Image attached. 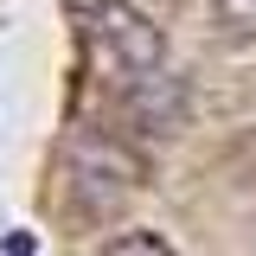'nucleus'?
I'll use <instances>...</instances> for the list:
<instances>
[{
    "label": "nucleus",
    "instance_id": "1",
    "mask_svg": "<svg viewBox=\"0 0 256 256\" xmlns=\"http://www.w3.org/2000/svg\"><path fill=\"white\" fill-rule=\"evenodd\" d=\"M134 192H148V160L122 134L77 128L64 141V198L77 218H116Z\"/></svg>",
    "mask_w": 256,
    "mask_h": 256
},
{
    "label": "nucleus",
    "instance_id": "2",
    "mask_svg": "<svg viewBox=\"0 0 256 256\" xmlns=\"http://www.w3.org/2000/svg\"><path fill=\"white\" fill-rule=\"evenodd\" d=\"M96 52L116 64V70H128V77H148V70L166 64V32L134 0H116L109 13H96Z\"/></svg>",
    "mask_w": 256,
    "mask_h": 256
},
{
    "label": "nucleus",
    "instance_id": "3",
    "mask_svg": "<svg viewBox=\"0 0 256 256\" xmlns=\"http://www.w3.org/2000/svg\"><path fill=\"white\" fill-rule=\"evenodd\" d=\"M122 116H128V128H141V134H180V128L192 122V96H186L180 77L148 70V77H128Z\"/></svg>",
    "mask_w": 256,
    "mask_h": 256
},
{
    "label": "nucleus",
    "instance_id": "4",
    "mask_svg": "<svg viewBox=\"0 0 256 256\" xmlns=\"http://www.w3.org/2000/svg\"><path fill=\"white\" fill-rule=\"evenodd\" d=\"M212 26L230 45H256V0H212Z\"/></svg>",
    "mask_w": 256,
    "mask_h": 256
},
{
    "label": "nucleus",
    "instance_id": "5",
    "mask_svg": "<svg viewBox=\"0 0 256 256\" xmlns=\"http://www.w3.org/2000/svg\"><path fill=\"white\" fill-rule=\"evenodd\" d=\"M96 256H180V250H173L166 237H154V230H116Z\"/></svg>",
    "mask_w": 256,
    "mask_h": 256
},
{
    "label": "nucleus",
    "instance_id": "6",
    "mask_svg": "<svg viewBox=\"0 0 256 256\" xmlns=\"http://www.w3.org/2000/svg\"><path fill=\"white\" fill-rule=\"evenodd\" d=\"M116 0H64V13H77V20H96V13H109Z\"/></svg>",
    "mask_w": 256,
    "mask_h": 256
}]
</instances>
